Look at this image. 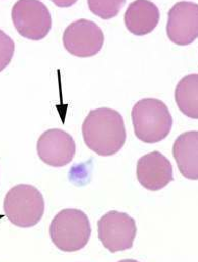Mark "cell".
<instances>
[{"instance_id": "cell-3", "label": "cell", "mask_w": 198, "mask_h": 262, "mask_svg": "<svg viewBox=\"0 0 198 262\" xmlns=\"http://www.w3.org/2000/svg\"><path fill=\"white\" fill-rule=\"evenodd\" d=\"M49 234L51 241L59 250L80 251L87 246L92 235L90 220L80 209H63L52 220Z\"/></svg>"}, {"instance_id": "cell-7", "label": "cell", "mask_w": 198, "mask_h": 262, "mask_svg": "<svg viewBox=\"0 0 198 262\" xmlns=\"http://www.w3.org/2000/svg\"><path fill=\"white\" fill-rule=\"evenodd\" d=\"M104 40L102 29L95 21L86 18L71 23L62 37L65 49L81 58L97 55L104 45Z\"/></svg>"}, {"instance_id": "cell-11", "label": "cell", "mask_w": 198, "mask_h": 262, "mask_svg": "<svg viewBox=\"0 0 198 262\" xmlns=\"http://www.w3.org/2000/svg\"><path fill=\"white\" fill-rule=\"evenodd\" d=\"M160 20L158 6L147 0H136L130 3L124 14L127 30L135 36H144L155 30Z\"/></svg>"}, {"instance_id": "cell-2", "label": "cell", "mask_w": 198, "mask_h": 262, "mask_svg": "<svg viewBox=\"0 0 198 262\" xmlns=\"http://www.w3.org/2000/svg\"><path fill=\"white\" fill-rule=\"evenodd\" d=\"M131 118L135 136L148 144L167 138L173 126V118L168 106L156 98H144L136 102Z\"/></svg>"}, {"instance_id": "cell-6", "label": "cell", "mask_w": 198, "mask_h": 262, "mask_svg": "<svg viewBox=\"0 0 198 262\" xmlns=\"http://www.w3.org/2000/svg\"><path fill=\"white\" fill-rule=\"evenodd\" d=\"M99 240L111 253L131 249L136 238L135 220L125 212L111 210L98 222Z\"/></svg>"}, {"instance_id": "cell-1", "label": "cell", "mask_w": 198, "mask_h": 262, "mask_svg": "<svg viewBox=\"0 0 198 262\" xmlns=\"http://www.w3.org/2000/svg\"><path fill=\"white\" fill-rule=\"evenodd\" d=\"M86 145L100 156H112L126 142V129L122 116L109 107L91 111L82 126Z\"/></svg>"}, {"instance_id": "cell-12", "label": "cell", "mask_w": 198, "mask_h": 262, "mask_svg": "<svg viewBox=\"0 0 198 262\" xmlns=\"http://www.w3.org/2000/svg\"><path fill=\"white\" fill-rule=\"evenodd\" d=\"M173 156L183 177L198 179V131L185 132L174 142Z\"/></svg>"}, {"instance_id": "cell-8", "label": "cell", "mask_w": 198, "mask_h": 262, "mask_svg": "<svg viewBox=\"0 0 198 262\" xmlns=\"http://www.w3.org/2000/svg\"><path fill=\"white\" fill-rule=\"evenodd\" d=\"M167 35L171 42L186 46L198 37V4L191 1L175 3L168 13Z\"/></svg>"}, {"instance_id": "cell-10", "label": "cell", "mask_w": 198, "mask_h": 262, "mask_svg": "<svg viewBox=\"0 0 198 262\" xmlns=\"http://www.w3.org/2000/svg\"><path fill=\"white\" fill-rule=\"evenodd\" d=\"M136 177L146 190L160 191L174 180L173 166L165 155L153 151L137 161Z\"/></svg>"}, {"instance_id": "cell-5", "label": "cell", "mask_w": 198, "mask_h": 262, "mask_svg": "<svg viewBox=\"0 0 198 262\" xmlns=\"http://www.w3.org/2000/svg\"><path fill=\"white\" fill-rule=\"evenodd\" d=\"M11 18L16 31L24 38L39 41L52 28V17L45 3L38 0H20L14 3Z\"/></svg>"}, {"instance_id": "cell-15", "label": "cell", "mask_w": 198, "mask_h": 262, "mask_svg": "<svg viewBox=\"0 0 198 262\" xmlns=\"http://www.w3.org/2000/svg\"><path fill=\"white\" fill-rule=\"evenodd\" d=\"M15 51L13 40L0 30V72H2L10 63Z\"/></svg>"}, {"instance_id": "cell-4", "label": "cell", "mask_w": 198, "mask_h": 262, "mask_svg": "<svg viewBox=\"0 0 198 262\" xmlns=\"http://www.w3.org/2000/svg\"><path fill=\"white\" fill-rule=\"evenodd\" d=\"M3 209L12 225L32 228L39 224L44 215L45 200L36 187L19 184L6 193Z\"/></svg>"}, {"instance_id": "cell-14", "label": "cell", "mask_w": 198, "mask_h": 262, "mask_svg": "<svg viewBox=\"0 0 198 262\" xmlns=\"http://www.w3.org/2000/svg\"><path fill=\"white\" fill-rule=\"evenodd\" d=\"M125 4L124 0L119 1H88L91 11L103 19H110L117 15L120 8Z\"/></svg>"}, {"instance_id": "cell-9", "label": "cell", "mask_w": 198, "mask_h": 262, "mask_svg": "<svg viewBox=\"0 0 198 262\" xmlns=\"http://www.w3.org/2000/svg\"><path fill=\"white\" fill-rule=\"evenodd\" d=\"M37 152L44 163L53 167H63L73 160L76 142L67 132L50 129L39 137Z\"/></svg>"}, {"instance_id": "cell-13", "label": "cell", "mask_w": 198, "mask_h": 262, "mask_svg": "<svg viewBox=\"0 0 198 262\" xmlns=\"http://www.w3.org/2000/svg\"><path fill=\"white\" fill-rule=\"evenodd\" d=\"M175 100L179 110L188 118L198 119V74L185 76L177 84Z\"/></svg>"}]
</instances>
